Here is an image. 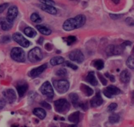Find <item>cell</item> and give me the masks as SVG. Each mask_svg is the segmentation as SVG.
<instances>
[{"mask_svg":"<svg viewBox=\"0 0 134 127\" xmlns=\"http://www.w3.org/2000/svg\"><path fill=\"white\" fill-rule=\"evenodd\" d=\"M64 62V59L62 57L57 56V57H54L50 61V63L52 65V66H56L58 65L62 64Z\"/></svg>","mask_w":134,"mask_h":127,"instance_id":"cb8c5ba5","label":"cell"},{"mask_svg":"<svg viewBox=\"0 0 134 127\" xmlns=\"http://www.w3.org/2000/svg\"><path fill=\"white\" fill-rule=\"evenodd\" d=\"M110 17H111V18H113V19L116 20V19H117V18H120L121 16L118 15V14H110Z\"/></svg>","mask_w":134,"mask_h":127,"instance_id":"ee69618b","label":"cell"},{"mask_svg":"<svg viewBox=\"0 0 134 127\" xmlns=\"http://www.w3.org/2000/svg\"><path fill=\"white\" fill-rule=\"evenodd\" d=\"M10 41V37L8 36H2L0 38V42H2V43H7Z\"/></svg>","mask_w":134,"mask_h":127,"instance_id":"8d00e7d4","label":"cell"},{"mask_svg":"<svg viewBox=\"0 0 134 127\" xmlns=\"http://www.w3.org/2000/svg\"><path fill=\"white\" fill-rule=\"evenodd\" d=\"M81 90L85 94V96H88V97L92 96L93 94H94V90L90 87L84 84H82L81 85Z\"/></svg>","mask_w":134,"mask_h":127,"instance_id":"d6986e66","label":"cell"},{"mask_svg":"<svg viewBox=\"0 0 134 127\" xmlns=\"http://www.w3.org/2000/svg\"><path fill=\"white\" fill-rule=\"evenodd\" d=\"M131 44H132V42H130V41H125L124 43H122L121 45H120V46H121V47L124 49V47H126V46H130Z\"/></svg>","mask_w":134,"mask_h":127,"instance_id":"60d3db41","label":"cell"},{"mask_svg":"<svg viewBox=\"0 0 134 127\" xmlns=\"http://www.w3.org/2000/svg\"><path fill=\"white\" fill-rule=\"evenodd\" d=\"M41 105L43 107V108H46L47 109H51V106L50 104H48V103H47L46 101H42L41 102Z\"/></svg>","mask_w":134,"mask_h":127,"instance_id":"ab89813d","label":"cell"},{"mask_svg":"<svg viewBox=\"0 0 134 127\" xmlns=\"http://www.w3.org/2000/svg\"><path fill=\"white\" fill-rule=\"evenodd\" d=\"M18 8L16 6H11L9 7V10L7 12V15L6 18L11 23H13V21H14L16 18L17 15H18Z\"/></svg>","mask_w":134,"mask_h":127,"instance_id":"8fae6325","label":"cell"},{"mask_svg":"<svg viewBox=\"0 0 134 127\" xmlns=\"http://www.w3.org/2000/svg\"><path fill=\"white\" fill-rule=\"evenodd\" d=\"M39 1L44 5H51V6H53L54 5H55V2L53 0H39Z\"/></svg>","mask_w":134,"mask_h":127,"instance_id":"d6a6232c","label":"cell"},{"mask_svg":"<svg viewBox=\"0 0 134 127\" xmlns=\"http://www.w3.org/2000/svg\"><path fill=\"white\" fill-rule=\"evenodd\" d=\"M69 57L73 61H75L78 63H81L85 60V56L82 51L79 50H75L69 53Z\"/></svg>","mask_w":134,"mask_h":127,"instance_id":"8992f818","label":"cell"},{"mask_svg":"<svg viewBox=\"0 0 134 127\" xmlns=\"http://www.w3.org/2000/svg\"><path fill=\"white\" fill-rule=\"evenodd\" d=\"M120 79L122 82L123 83H128L131 79V74L128 70H124L122 71L120 75Z\"/></svg>","mask_w":134,"mask_h":127,"instance_id":"9a60e30c","label":"cell"},{"mask_svg":"<svg viewBox=\"0 0 134 127\" xmlns=\"http://www.w3.org/2000/svg\"><path fill=\"white\" fill-rule=\"evenodd\" d=\"M123 48L120 46H115V45H110L106 48V54L108 56L112 55H120L122 53Z\"/></svg>","mask_w":134,"mask_h":127,"instance_id":"9c48e42d","label":"cell"},{"mask_svg":"<svg viewBox=\"0 0 134 127\" xmlns=\"http://www.w3.org/2000/svg\"><path fill=\"white\" fill-rule=\"evenodd\" d=\"M40 91L44 96H46L48 98L52 99L53 97L54 90L52 85L49 82H44L41 86Z\"/></svg>","mask_w":134,"mask_h":127,"instance_id":"5b68a950","label":"cell"},{"mask_svg":"<svg viewBox=\"0 0 134 127\" xmlns=\"http://www.w3.org/2000/svg\"><path fill=\"white\" fill-rule=\"evenodd\" d=\"M3 96L4 97V101L9 104H13L16 99L15 92L13 89L5 90L3 92Z\"/></svg>","mask_w":134,"mask_h":127,"instance_id":"ba28073f","label":"cell"},{"mask_svg":"<svg viewBox=\"0 0 134 127\" xmlns=\"http://www.w3.org/2000/svg\"><path fill=\"white\" fill-rule=\"evenodd\" d=\"M79 28V27L78 23H77L75 17L66 20L63 24V28L66 31H71L74 29Z\"/></svg>","mask_w":134,"mask_h":127,"instance_id":"52a82bcc","label":"cell"},{"mask_svg":"<svg viewBox=\"0 0 134 127\" xmlns=\"http://www.w3.org/2000/svg\"><path fill=\"white\" fill-rule=\"evenodd\" d=\"M53 85L59 94H64L69 88V83L66 80H58L53 82Z\"/></svg>","mask_w":134,"mask_h":127,"instance_id":"7a4b0ae2","label":"cell"},{"mask_svg":"<svg viewBox=\"0 0 134 127\" xmlns=\"http://www.w3.org/2000/svg\"><path fill=\"white\" fill-rule=\"evenodd\" d=\"M86 81L92 86H96L98 84V80L96 78L95 74L94 72H90L88 74L87 76H86Z\"/></svg>","mask_w":134,"mask_h":127,"instance_id":"e0dca14e","label":"cell"},{"mask_svg":"<svg viewBox=\"0 0 134 127\" xmlns=\"http://www.w3.org/2000/svg\"><path fill=\"white\" fill-rule=\"evenodd\" d=\"M11 127H18L16 126V125H12Z\"/></svg>","mask_w":134,"mask_h":127,"instance_id":"c3c4849f","label":"cell"},{"mask_svg":"<svg viewBox=\"0 0 134 127\" xmlns=\"http://www.w3.org/2000/svg\"><path fill=\"white\" fill-rule=\"evenodd\" d=\"M28 88V85L26 83H23V84H20L19 85L17 86L16 89L18 91V95L20 97H22L24 95Z\"/></svg>","mask_w":134,"mask_h":127,"instance_id":"ac0fdd59","label":"cell"},{"mask_svg":"<svg viewBox=\"0 0 134 127\" xmlns=\"http://www.w3.org/2000/svg\"><path fill=\"white\" fill-rule=\"evenodd\" d=\"M47 64L42 65L38 67L37 68L31 70V71L30 72V73H29V75L32 78L36 77V76H39V75H41V74L42 72H43L46 69H47Z\"/></svg>","mask_w":134,"mask_h":127,"instance_id":"4fadbf2b","label":"cell"},{"mask_svg":"<svg viewBox=\"0 0 134 127\" xmlns=\"http://www.w3.org/2000/svg\"><path fill=\"white\" fill-rule=\"evenodd\" d=\"M93 66L98 70H102L104 67V63L101 59H97L93 62Z\"/></svg>","mask_w":134,"mask_h":127,"instance_id":"4316f807","label":"cell"},{"mask_svg":"<svg viewBox=\"0 0 134 127\" xmlns=\"http://www.w3.org/2000/svg\"><path fill=\"white\" fill-rule=\"evenodd\" d=\"M8 5H9V3H3L2 5H0V13H3L5 10V9L7 7Z\"/></svg>","mask_w":134,"mask_h":127,"instance_id":"f35d334b","label":"cell"},{"mask_svg":"<svg viewBox=\"0 0 134 127\" xmlns=\"http://www.w3.org/2000/svg\"><path fill=\"white\" fill-rule=\"evenodd\" d=\"M79 117H80V112L76 111L71 114L68 117V120L70 122L73 123L77 124L78 123L79 121Z\"/></svg>","mask_w":134,"mask_h":127,"instance_id":"603a6c76","label":"cell"},{"mask_svg":"<svg viewBox=\"0 0 134 127\" xmlns=\"http://www.w3.org/2000/svg\"><path fill=\"white\" fill-rule=\"evenodd\" d=\"M24 34L30 38H34L37 35L36 31L31 27H26L24 29Z\"/></svg>","mask_w":134,"mask_h":127,"instance_id":"484cf974","label":"cell"},{"mask_svg":"<svg viewBox=\"0 0 134 127\" xmlns=\"http://www.w3.org/2000/svg\"><path fill=\"white\" fill-rule=\"evenodd\" d=\"M106 90L108 92V93L111 95L113 97V96H115V95H118L120 93V90L119 88H118L117 87L115 86H109L107 88H106Z\"/></svg>","mask_w":134,"mask_h":127,"instance_id":"7402d4cb","label":"cell"},{"mask_svg":"<svg viewBox=\"0 0 134 127\" xmlns=\"http://www.w3.org/2000/svg\"><path fill=\"white\" fill-rule=\"evenodd\" d=\"M0 26L1 29L4 31H7L9 30L13 26V23L9 22L6 18H0Z\"/></svg>","mask_w":134,"mask_h":127,"instance_id":"5bb4252c","label":"cell"},{"mask_svg":"<svg viewBox=\"0 0 134 127\" xmlns=\"http://www.w3.org/2000/svg\"><path fill=\"white\" fill-rule=\"evenodd\" d=\"M40 8L44 11L47 12V13H49L51 14H56L57 13V10H56V8L53 6H51V5H41Z\"/></svg>","mask_w":134,"mask_h":127,"instance_id":"2e32d148","label":"cell"},{"mask_svg":"<svg viewBox=\"0 0 134 127\" xmlns=\"http://www.w3.org/2000/svg\"><path fill=\"white\" fill-rule=\"evenodd\" d=\"M33 113L40 119H43L45 118L46 114H47L45 111L41 108H35V109H34Z\"/></svg>","mask_w":134,"mask_h":127,"instance_id":"ffe728a7","label":"cell"},{"mask_svg":"<svg viewBox=\"0 0 134 127\" xmlns=\"http://www.w3.org/2000/svg\"><path fill=\"white\" fill-rule=\"evenodd\" d=\"M10 56L13 60L17 62H24L26 60L25 57V53L24 50L20 47H14L11 50L10 52Z\"/></svg>","mask_w":134,"mask_h":127,"instance_id":"277c9868","label":"cell"},{"mask_svg":"<svg viewBox=\"0 0 134 127\" xmlns=\"http://www.w3.org/2000/svg\"><path fill=\"white\" fill-rule=\"evenodd\" d=\"M24 127H26V126H24Z\"/></svg>","mask_w":134,"mask_h":127,"instance_id":"f907efd6","label":"cell"},{"mask_svg":"<svg viewBox=\"0 0 134 127\" xmlns=\"http://www.w3.org/2000/svg\"><path fill=\"white\" fill-rule=\"evenodd\" d=\"M54 108L58 113H64L69 111L70 104L65 99H60L54 102Z\"/></svg>","mask_w":134,"mask_h":127,"instance_id":"6da1fadb","label":"cell"},{"mask_svg":"<svg viewBox=\"0 0 134 127\" xmlns=\"http://www.w3.org/2000/svg\"><path fill=\"white\" fill-rule=\"evenodd\" d=\"M68 127H77V126L75 125H69V126H68Z\"/></svg>","mask_w":134,"mask_h":127,"instance_id":"7dc6e473","label":"cell"},{"mask_svg":"<svg viewBox=\"0 0 134 127\" xmlns=\"http://www.w3.org/2000/svg\"><path fill=\"white\" fill-rule=\"evenodd\" d=\"M105 75L107 77H108L109 79H110V80L112 82H113L115 81V76H114L113 75H110V74H109V73H105Z\"/></svg>","mask_w":134,"mask_h":127,"instance_id":"b9f144b4","label":"cell"},{"mask_svg":"<svg viewBox=\"0 0 134 127\" xmlns=\"http://www.w3.org/2000/svg\"><path fill=\"white\" fill-rule=\"evenodd\" d=\"M56 75L58 76H61V77H64V76H67L68 75V72H67L66 69H60L58 70L56 72Z\"/></svg>","mask_w":134,"mask_h":127,"instance_id":"4dcf8cb0","label":"cell"},{"mask_svg":"<svg viewBox=\"0 0 134 127\" xmlns=\"http://www.w3.org/2000/svg\"><path fill=\"white\" fill-rule=\"evenodd\" d=\"M113 3H115V4H118L119 2H120V0H111Z\"/></svg>","mask_w":134,"mask_h":127,"instance_id":"bcb514c9","label":"cell"},{"mask_svg":"<svg viewBox=\"0 0 134 127\" xmlns=\"http://www.w3.org/2000/svg\"><path fill=\"white\" fill-rule=\"evenodd\" d=\"M134 60H133V56L131 55L128 58L126 61V65L130 69H134Z\"/></svg>","mask_w":134,"mask_h":127,"instance_id":"f546056e","label":"cell"},{"mask_svg":"<svg viewBox=\"0 0 134 127\" xmlns=\"http://www.w3.org/2000/svg\"><path fill=\"white\" fill-rule=\"evenodd\" d=\"M65 65L66 66V67H69V68L72 69H73V70H77V69H78V67H77V65H75L73 64V63H71V62H69V61L65 62Z\"/></svg>","mask_w":134,"mask_h":127,"instance_id":"d590c367","label":"cell"},{"mask_svg":"<svg viewBox=\"0 0 134 127\" xmlns=\"http://www.w3.org/2000/svg\"><path fill=\"white\" fill-rule=\"evenodd\" d=\"M126 22L130 26H133V20L132 18H130V17H128L126 19Z\"/></svg>","mask_w":134,"mask_h":127,"instance_id":"74e56055","label":"cell"},{"mask_svg":"<svg viewBox=\"0 0 134 127\" xmlns=\"http://www.w3.org/2000/svg\"><path fill=\"white\" fill-rule=\"evenodd\" d=\"M36 28L42 34L48 36L51 34V30L48 28H47V26H43V25H37Z\"/></svg>","mask_w":134,"mask_h":127,"instance_id":"d4e9b609","label":"cell"},{"mask_svg":"<svg viewBox=\"0 0 134 127\" xmlns=\"http://www.w3.org/2000/svg\"><path fill=\"white\" fill-rule=\"evenodd\" d=\"M30 18H31V21H32V22H35V23H40L42 21L40 16H39L37 13H33V14H31Z\"/></svg>","mask_w":134,"mask_h":127,"instance_id":"f1b7e54d","label":"cell"},{"mask_svg":"<svg viewBox=\"0 0 134 127\" xmlns=\"http://www.w3.org/2000/svg\"><path fill=\"white\" fill-rule=\"evenodd\" d=\"M117 108V104L116 103H112V104H110L109 105L107 108V111L109 112H113Z\"/></svg>","mask_w":134,"mask_h":127,"instance_id":"836d02e7","label":"cell"},{"mask_svg":"<svg viewBox=\"0 0 134 127\" xmlns=\"http://www.w3.org/2000/svg\"><path fill=\"white\" fill-rule=\"evenodd\" d=\"M5 101H4V100H2V99L0 98V110L2 109L3 108L5 107Z\"/></svg>","mask_w":134,"mask_h":127,"instance_id":"7bdbcfd3","label":"cell"},{"mask_svg":"<svg viewBox=\"0 0 134 127\" xmlns=\"http://www.w3.org/2000/svg\"><path fill=\"white\" fill-rule=\"evenodd\" d=\"M54 127H56V126H54Z\"/></svg>","mask_w":134,"mask_h":127,"instance_id":"681fc988","label":"cell"},{"mask_svg":"<svg viewBox=\"0 0 134 127\" xmlns=\"http://www.w3.org/2000/svg\"><path fill=\"white\" fill-rule=\"evenodd\" d=\"M109 121L112 124L116 123L120 121V116L118 114H112L111 115H110L109 118Z\"/></svg>","mask_w":134,"mask_h":127,"instance_id":"83f0119b","label":"cell"},{"mask_svg":"<svg viewBox=\"0 0 134 127\" xmlns=\"http://www.w3.org/2000/svg\"><path fill=\"white\" fill-rule=\"evenodd\" d=\"M43 41H44V39H43V38H39V40H38V42H37V43H39V44L41 45L42 43H43Z\"/></svg>","mask_w":134,"mask_h":127,"instance_id":"f6af8a7d","label":"cell"},{"mask_svg":"<svg viewBox=\"0 0 134 127\" xmlns=\"http://www.w3.org/2000/svg\"><path fill=\"white\" fill-rule=\"evenodd\" d=\"M77 40V38L74 36H69L66 38V42L68 43V45H70L71 43H74L75 41Z\"/></svg>","mask_w":134,"mask_h":127,"instance_id":"1f68e13d","label":"cell"},{"mask_svg":"<svg viewBox=\"0 0 134 127\" xmlns=\"http://www.w3.org/2000/svg\"><path fill=\"white\" fill-rule=\"evenodd\" d=\"M13 38L14 41L24 47H27L30 45V42L18 32L14 33L13 35Z\"/></svg>","mask_w":134,"mask_h":127,"instance_id":"30bf717a","label":"cell"},{"mask_svg":"<svg viewBox=\"0 0 134 127\" xmlns=\"http://www.w3.org/2000/svg\"><path fill=\"white\" fill-rule=\"evenodd\" d=\"M28 59L32 63H37L43 59V53L39 47H35L30 51L28 53Z\"/></svg>","mask_w":134,"mask_h":127,"instance_id":"3957f363","label":"cell"},{"mask_svg":"<svg viewBox=\"0 0 134 127\" xmlns=\"http://www.w3.org/2000/svg\"><path fill=\"white\" fill-rule=\"evenodd\" d=\"M98 77H99V80H100L101 82L102 83V84H103V85H104V86L107 85V80H106V79H105V78L103 77V76L102 75V74L99 73V72H98Z\"/></svg>","mask_w":134,"mask_h":127,"instance_id":"e575fe53","label":"cell"},{"mask_svg":"<svg viewBox=\"0 0 134 127\" xmlns=\"http://www.w3.org/2000/svg\"><path fill=\"white\" fill-rule=\"evenodd\" d=\"M103 100L101 96V94L99 92H97L96 96L90 101V104L92 108H97V107L100 106L103 104Z\"/></svg>","mask_w":134,"mask_h":127,"instance_id":"7c38bea8","label":"cell"},{"mask_svg":"<svg viewBox=\"0 0 134 127\" xmlns=\"http://www.w3.org/2000/svg\"><path fill=\"white\" fill-rule=\"evenodd\" d=\"M69 98H70L72 104H73V106L75 108H79V96L75 93H71L69 94Z\"/></svg>","mask_w":134,"mask_h":127,"instance_id":"44dd1931","label":"cell"}]
</instances>
